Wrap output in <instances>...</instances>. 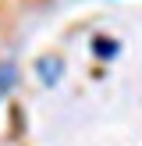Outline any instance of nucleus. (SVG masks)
Here are the masks:
<instances>
[{"instance_id": "obj_1", "label": "nucleus", "mask_w": 142, "mask_h": 146, "mask_svg": "<svg viewBox=\"0 0 142 146\" xmlns=\"http://www.w3.org/2000/svg\"><path fill=\"white\" fill-rule=\"evenodd\" d=\"M39 68H46V82L57 78V61H39Z\"/></svg>"}]
</instances>
